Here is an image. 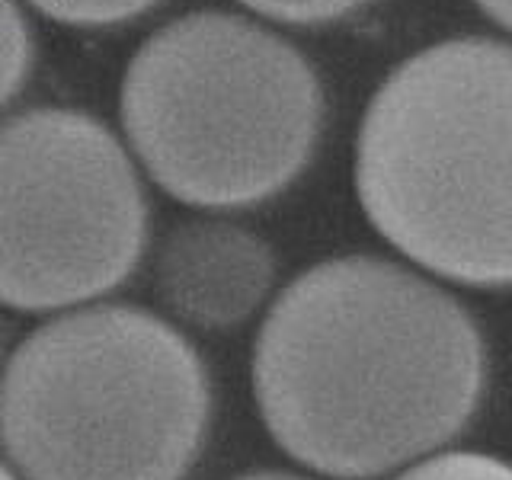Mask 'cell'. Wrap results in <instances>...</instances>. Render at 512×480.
<instances>
[{
    "mask_svg": "<svg viewBox=\"0 0 512 480\" xmlns=\"http://www.w3.org/2000/svg\"><path fill=\"white\" fill-rule=\"evenodd\" d=\"M474 4L484 10L496 26L512 32V0H474Z\"/></svg>",
    "mask_w": 512,
    "mask_h": 480,
    "instance_id": "cell-11",
    "label": "cell"
},
{
    "mask_svg": "<svg viewBox=\"0 0 512 480\" xmlns=\"http://www.w3.org/2000/svg\"><path fill=\"white\" fill-rule=\"evenodd\" d=\"M26 4L42 13L45 20L77 29H106L125 26L138 16L151 13L164 0H26Z\"/></svg>",
    "mask_w": 512,
    "mask_h": 480,
    "instance_id": "cell-8",
    "label": "cell"
},
{
    "mask_svg": "<svg viewBox=\"0 0 512 480\" xmlns=\"http://www.w3.org/2000/svg\"><path fill=\"white\" fill-rule=\"evenodd\" d=\"M208 413L199 352L128 304L64 311L0 372V445L23 480H183Z\"/></svg>",
    "mask_w": 512,
    "mask_h": 480,
    "instance_id": "cell-4",
    "label": "cell"
},
{
    "mask_svg": "<svg viewBox=\"0 0 512 480\" xmlns=\"http://www.w3.org/2000/svg\"><path fill=\"white\" fill-rule=\"evenodd\" d=\"M122 132L173 199L247 208L279 196L314 157L324 90L279 32L228 10H196L154 29L119 90Z\"/></svg>",
    "mask_w": 512,
    "mask_h": 480,
    "instance_id": "cell-3",
    "label": "cell"
},
{
    "mask_svg": "<svg viewBox=\"0 0 512 480\" xmlns=\"http://www.w3.org/2000/svg\"><path fill=\"white\" fill-rule=\"evenodd\" d=\"M356 192L423 269L512 285V45L445 39L397 64L365 109Z\"/></svg>",
    "mask_w": 512,
    "mask_h": 480,
    "instance_id": "cell-2",
    "label": "cell"
},
{
    "mask_svg": "<svg viewBox=\"0 0 512 480\" xmlns=\"http://www.w3.org/2000/svg\"><path fill=\"white\" fill-rule=\"evenodd\" d=\"M157 295L167 308L202 330H231L260 311L276 256L253 231L231 221H183L157 253Z\"/></svg>",
    "mask_w": 512,
    "mask_h": 480,
    "instance_id": "cell-6",
    "label": "cell"
},
{
    "mask_svg": "<svg viewBox=\"0 0 512 480\" xmlns=\"http://www.w3.org/2000/svg\"><path fill=\"white\" fill-rule=\"evenodd\" d=\"M144 244L135 160L100 119L36 106L0 122V304L84 308L132 276Z\"/></svg>",
    "mask_w": 512,
    "mask_h": 480,
    "instance_id": "cell-5",
    "label": "cell"
},
{
    "mask_svg": "<svg viewBox=\"0 0 512 480\" xmlns=\"http://www.w3.org/2000/svg\"><path fill=\"white\" fill-rule=\"evenodd\" d=\"M237 4H244L247 10L276 23L320 26V23L343 20V16L356 13L359 7L372 4V0H237Z\"/></svg>",
    "mask_w": 512,
    "mask_h": 480,
    "instance_id": "cell-10",
    "label": "cell"
},
{
    "mask_svg": "<svg viewBox=\"0 0 512 480\" xmlns=\"http://www.w3.org/2000/svg\"><path fill=\"white\" fill-rule=\"evenodd\" d=\"M484 378L471 314L378 256H336L301 272L253 349L269 436L340 480L388 474L448 442L474 416Z\"/></svg>",
    "mask_w": 512,
    "mask_h": 480,
    "instance_id": "cell-1",
    "label": "cell"
},
{
    "mask_svg": "<svg viewBox=\"0 0 512 480\" xmlns=\"http://www.w3.org/2000/svg\"><path fill=\"white\" fill-rule=\"evenodd\" d=\"M0 480H23V477L10 468V461H0Z\"/></svg>",
    "mask_w": 512,
    "mask_h": 480,
    "instance_id": "cell-13",
    "label": "cell"
},
{
    "mask_svg": "<svg viewBox=\"0 0 512 480\" xmlns=\"http://www.w3.org/2000/svg\"><path fill=\"white\" fill-rule=\"evenodd\" d=\"M36 42L20 0H0V109H4L32 74Z\"/></svg>",
    "mask_w": 512,
    "mask_h": 480,
    "instance_id": "cell-7",
    "label": "cell"
},
{
    "mask_svg": "<svg viewBox=\"0 0 512 480\" xmlns=\"http://www.w3.org/2000/svg\"><path fill=\"white\" fill-rule=\"evenodd\" d=\"M234 480H304V477L282 474V471H256V474H244V477H234Z\"/></svg>",
    "mask_w": 512,
    "mask_h": 480,
    "instance_id": "cell-12",
    "label": "cell"
},
{
    "mask_svg": "<svg viewBox=\"0 0 512 480\" xmlns=\"http://www.w3.org/2000/svg\"><path fill=\"white\" fill-rule=\"evenodd\" d=\"M397 480H512V464L480 452H445L420 461Z\"/></svg>",
    "mask_w": 512,
    "mask_h": 480,
    "instance_id": "cell-9",
    "label": "cell"
}]
</instances>
